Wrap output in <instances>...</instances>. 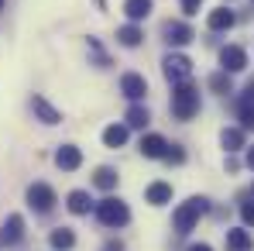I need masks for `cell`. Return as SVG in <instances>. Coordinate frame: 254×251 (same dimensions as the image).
<instances>
[{
  "label": "cell",
  "instance_id": "obj_6",
  "mask_svg": "<svg viewBox=\"0 0 254 251\" xmlns=\"http://www.w3.org/2000/svg\"><path fill=\"white\" fill-rule=\"evenodd\" d=\"M21 238H24V217L10 213V217L3 220V227H0V248H10V245H17Z\"/></svg>",
  "mask_w": 254,
  "mask_h": 251
},
{
  "label": "cell",
  "instance_id": "obj_4",
  "mask_svg": "<svg viewBox=\"0 0 254 251\" xmlns=\"http://www.w3.org/2000/svg\"><path fill=\"white\" fill-rule=\"evenodd\" d=\"M162 73H165V80H169V83H186V80H189V73H192V62H189L186 55H165Z\"/></svg>",
  "mask_w": 254,
  "mask_h": 251
},
{
  "label": "cell",
  "instance_id": "obj_16",
  "mask_svg": "<svg viewBox=\"0 0 254 251\" xmlns=\"http://www.w3.org/2000/svg\"><path fill=\"white\" fill-rule=\"evenodd\" d=\"M48 245L55 251H69L72 245H76V234L69 231V227H59V231H52V238H48Z\"/></svg>",
  "mask_w": 254,
  "mask_h": 251
},
{
  "label": "cell",
  "instance_id": "obj_11",
  "mask_svg": "<svg viewBox=\"0 0 254 251\" xmlns=\"http://www.w3.org/2000/svg\"><path fill=\"white\" fill-rule=\"evenodd\" d=\"M165 42L169 45H189L192 42V28L182 24V21H172V24H165Z\"/></svg>",
  "mask_w": 254,
  "mask_h": 251
},
{
  "label": "cell",
  "instance_id": "obj_23",
  "mask_svg": "<svg viewBox=\"0 0 254 251\" xmlns=\"http://www.w3.org/2000/svg\"><path fill=\"white\" fill-rule=\"evenodd\" d=\"M148 121H151V117H148L144 107H130V110H127V127H148Z\"/></svg>",
  "mask_w": 254,
  "mask_h": 251
},
{
  "label": "cell",
  "instance_id": "obj_15",
  "mask_svg": "<svg viewBox=\"0 0 254 251\" xmlns=\"http://www.w3.org/2000/svg\"><path fill=\"white\" fill-rule=\"evenodd\" d=\"M227 248L230 251H251L254 238L248 234V231H241V227H237V231H227Z\"/></svg>",
  "mask_w": 254,
  "mask_h": 251
},
{
  "label": "cell",
  "instance_id": "obj_8",
  "mask_svg": "<svg viewBox=\"0 0 254 251\" xmlns=\"http://www.w3.org/2000/svg\"><path fill=\"white\" fill-rule=\"evenodd\" d=\"M83 162V152L76 148V145H62L59 152H55V166L62 168V172H72V168H79Z\"/></svg>",
  "mask_w": 254,
  "mask_h": 251
},
{
  "label": "cell",
  "instance_id": "obj_2",
  "mask_svg": "<svg viewBox=\"0 0 254 251\" xmlns=\"http://www.w3.org/2000/svg\"><path fill=\"white\" fill-rule=\"evenodd\" d=\"M203 213H206V200H203V196H192V200H186L182 207L172 213V224H175V231H179V234H189Z\"/></svg>",
  "mask_w": 254,
  "mask_h": 251
},
{
  "label": "cell",
  "instance_id": "obj_13",
  "mask_svg": "<svg viewBox=\"0 0 254 251\" xmlns=\"http://www.w3.org/2000/svg\"><path fill=\"white\" fill-rule=\"evenodd\" d=\"M31 110L38 114V121H42V124H59V121H62V114H59L45 96H35V100H31Z\"/></svg>",
  "mask_w": 254,
  "mask_h": 251
},
{
  "label": "cell",
  "instance_id": "obj_19",
  "mask_svg": "<svg viewBox=\"0 0 254 251\" xmlns=\"http://www.w3.org/2000/svg\"><path fill=\"white\" fill-rule=\"evenodd\" d=\"M89 207H93V200H89L86 189H72L69 193V210L72 213H89Z\"/></svg>",
  "mask_w": 254,
  "mask_h": 251
},
{
  "label": "cell",
  "instance_id": "obj_7",
  "mask_svg": "<svg viewBox=\"0 0 254 251\" xmlns=\"http://www.w3.org/2000/svg\"><path fill=\"white\" fill-rule=\"evenodd\" d=\"M220 66H223V73H241V69L248 66V52H244L241 45H227V48L220 52Z\"/></svg>",
  "mask_w": 254,
  "mask_h": 251
},
{
  "label": "cell",
  "instance_id": "obj_12",
  "mask_svg": "<svg viewBox=\"0 0 254 251\" xmlns=\"http://www.w3.org/2000/svg\"><path fill=\"white\" fill-rule=\"evenodd\" d=\"M234 10L230 7H216V10H210V17H206V24H210L213 31H230L234 28Z\"/></svg>",
  "mask_w": 254,
  "mask_h": 251
},
{
  "label": "cell",
  "instance_id": "obj_28",
  "mask_svg": "<svg viewBox=\"0 0 254 251\" xmlns=\"http://www.w3.org/2000/svg\"><path fill=\"white\" fill-rule=\"evenodd\" d=\"M165 159H169V162H182L186 155H182V152H179L175 145H169V152H165Z\"/></svg>",
  "mask_w": 254,
  "mask_h": 251
},
{
  "label": "cell",
  "instance_id": "obj_30",
  "mask_svg": "<svg viewBox=\"0 0 254 251\" xmlns=\"http://www.w3.org/2000/svg\"><path fill=\"white\" fill-rule=\"evenodd\" d=\"M248 166L254 168V148H251V152H248Z\"/></svg>",
  "mask_w": 254,
  "mask_h": 251
},
{
  "label": "cell",
  "instance_id": "obj_22",
  "mask_svg": "<svg viewBox=\"0 0 254 251\" xmlns=\"http://www.w3.org/2000/svg\"><path fill=\"white\" fill-rule=\"evenodd\" d=\"M93 182H96V186H100V189H114V186H117V172H114V168H96V175H93Z\"/></svg>",
  "mask_w": 254,
  "mask_h": 251
},
{
  "label": "cell",
  "instance_id": "obj_29",
  "mask_svg": "<svg viewBox=\"0 0 254 251\" xmlns=\"http://www.w3.org/2000/svg\"><path fill=\"white\" fill-rule=\"evenodd\" d=\"M189 251H213V248H210V245H192Z\"/></svg>",
  "mask_w": 254,
  "mask_h": 251
},
{
  "label": "cell",
  "instance_id": "obj_5",
  "mask_svg": "<svg viewBox=\"0 0 254 251\" xmlns=\"http://www.w3.org/2000/svg\"><path fill=\"white\" fill-rule=\"evenodd\" d=\"M28 203H31V210H38V213H48V210L55 207V189L45 186V182L28 186Z\"/></svg>",
  "mask_w": 254,
  "mask_h": 251
},
{
  "label": "cell",
  "instance_id": "obj_1",
  "mask_svg": "<svg viewBox=\"0 0 254 251\" xmlns=\"http://www.w3.org/2000/svg\"><path fill=\"white\" fill-rule=\"evenodd\" d=\"M172 114L179 121H192L199 114V89L189 83H175V93H172Z\"/></svg>",
  "mask_w": 254,
  "mask_h": 251
},
{
  "label": "cell",
  "instance_id": "obj_3",
  "mask_svg": "<svg viewBox=\"0 0 254 251\" xmlns=\"http://www.w3.org/2000/svg\"><path fill=\"white\" fill-rule=\"evenodd\" d=\"M96 217H100V224H107V227H124L127 220H130V210H127L124 200L107 196V200L96 203Z\"/></svg>",
  "mask_w": 254,
  "mask_h": 251
},
{
  "label": "cell",
  "instance_id": "obj_18",
  "mask_svg": "<svg viewBox=\"0 0 254 251\" xmlns=\"http://www.w3.org/2000/svg\"><path fill=\"white\" fill-rule=\"evenodd\" d=\"M124 141H127V127L124 124H110L107 131H103V145H107V148H121Z\"/></svg>",
  "mask_w": 254,
  "mask_h": 251
},
{
  "label": "cell",
  "instance_id": "obj_10",
  "mask_svg": "<svg viewBox=\"0 0 254 251\" xmlns=\"http://www.w3.org/2000/svg\"><path fill=\"white\" fill-rule=\"evenodd\" d=\"M121 93H124L127 100H141V96L148 93V83H144V76H137V73H127L124 80H121Z\"/></svg>",
  "mask_w": 254,
  "mask_h": 251
},
{
  "label": "cell",
  "instance_id": "obj_25",
  "mask_svg": "<svg viewBox=\"0 0 254 251\" xmlns=\"http://www.w3.org/2000/svg\"><path fill=\"white\" fill-rule=\"evenodd\" d=\"M199 7H203V0H182V14H199Z\"/></svg>",
  "mask_w": 254,
  "mask_h": 251
},
{
  "label": "cell",
  "instance_id": "obj_9",
  "mask_svg": "<svg viewBox=\"0 0 254 251\" xmlns=\"http://www.w3.org/2000/svg\"><path fill=\"white\" fill-rule=\"evenodd\" d=\"M165 152H169V141L162 134H144L141 138V155L144 159H165Z\"/></svg>",
  "mask_w": 254,
  "mask_h": 251
},
{
  "label": "cell",
  "instance_id": "obj_24",
  "mask_svg": "<svg viewBox=\"0 0 254 251\" xmlns=\"http://www.w3.org/2000/svg\"><path fill=\"white\" fill-rule=\"evenodd\" d=\"M210 86L216 89V93H230V73H216V76H210Z\"/></svg>",
  "mask_w": 254,
  "mask_h": 251
},
{
  "label": "cell",
  "instance_id": "obj_26",
  "mask_svg": "<svg viewBox=\"0 0 254 251\" xmlns=\"http://www.w3.org/2000/svg\"><path fill=\"white\" fill-rule=\"evenodd\" d=\"M241 124L254 127V107H244V103H241Z\"/></svg>",
  "mask_w": 254,
  "mask_h": 251
},
{
  "label": "cell",
  "instance_id": "obj_31",
  "mask_svg": "<svg viewBox=\"0 0 254 251\" xmlns=\"http://www.w3.org/2000/svg\"><path fill=\"white\" fill-rule=\"evenodd\" d=\"M0 7H3V0H0Z\"/></svg>",
  "mask_w": 254,
  "mask_h": 251
},
{
  "label": "cell",
  "instance_id": "obj_21",
  "mask_svg": "<svg viewBox=\"0 0 254 251\" xmlns=\"http://www.w3.org/2000/svg\"><path fill=\"white\" fill-rule=\"evenodd\" d=\"M117 38H121V45H127V48H137L144 35H141V28H137V24H124V28L117 31Z\"/></svg>",
  "mask_w": 254,
  "mask_h": 251
},
{
  "label": "cell",
  "instance_id": "obj_14",
  "mask_svg": "<svg viewBox=\"0 0 254 251\" xmlns=\"http://www.w3.org/2000/svg\"><path fill=\"white\" fill-rule=\"evenodd\" d=\"M144 200H148L151 207H165L172 200V186L169 182H151V186L144 189Z\"/></svg>",
  "mask_w": 254,
  "mask_h": 251
},
{
  "label": "cell",
  "instance_id": "obj_27",
  "mask_svg": "<svg viewBox=\"0 0 254 251\" xmlns=\"http://www.w3.org/2000/svg\"><path fill=\"white\" fill-rule=\"evenodd\" d=\"M241 217H244L248 227H254V203H244V207H241Z\"/></svg>",
  "mask_w": 254,
  "mask_h": 251
},
{
  "label": "cell",
  "instance_id": "obj_20",
  "mask_svg": "<svg viewBox=\"0 0 254 251\" xmlns=\"http://www.w3.org/2000/svg\"><path fill=\"white\" fill-rule=\"evenodd\" d=\"M220 141H223L227 152H237V148H244V131H241V127H227V131L220 134Z\"/></svg>",
  "mask_w": 254,
  "mask_h": 251
},
{
  "label": "cell",
  "instance_id": "obj_17",
  "mask_svg": "<svg viewBox=\"0 0 254 251\" xmlns=\"http://www.w3.org/2000/svg\"><path fill=\"white\" fill-rule=\"evenodd\" d=\"M124 14L130 21H144L151 14V0H124Z\"/></svg>",
  "mask_w": 254,
  "mask_h": 251
}]
</instances>
